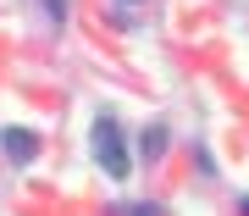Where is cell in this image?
I'll list each match as a JSON object with an SVG mask.
<instances>
[{
  "label": "cell",
  "mask_w": 249,
  "mask_h": 216,
  "mask_svg": "<svg viewBox=\"0 0 249 216\" xmlns=\"http://www.w3.org/2000/svg\"><path fill=\"white\" fill-rule=\"evenodd\" d=\"M61 11H67V0H50V17H55V22H61Z\"/></svg>",
  "instance_id": "5b68a950"
},
{
  "label": "cell",
  "mask_w": 249,
  "mask_h": 216,
  "mask_svg": "<svg viewBox=\"0 0 249 216\" xmlns=\"http://www.w3.org/2000/svg\"><path fill=\"white\" fill-rule=\"evenodd\" d=\"M94 161L111 172V178H127L133 172V155H127V139H122V127H116L111 111H100L94 117Z\"/></svg>",
  "instance_id": "6da1fadb"
},
{
  "label": "cell",
  "mask_w": 249,
  "mask_h": 216,
  "mask_svg": "<svg viewBox=\"0 0 249 216\" xmlns=\"http://www.w3.org/2000/svg\"><path fill=\"white\" fill-rule=\"evenodd\" d=\"M0 150H6L17 166H34V155H39V133H34V127H6V133H0Z\"/></svg>",
  "instance_id": "7a4b0ae2"
},
{
  "label": "cell",
  "mask_w": 249,
  "mask_h": 216,
  "mask_svg": "<svg viewBox=\"0 0 249 216\" xmlns=\"http://www.w3.org/2000/svg\"><path fill=\"white\" fill-rule=\"evenodd\" d=\"M238 211H244V216H249V194H244V199H238Z\"/></svg>",
  "instance_id": "8992f818"
},
{
  "label": "cell",
  "mask_w": 249,
  "mask_h": 216,
  "mask_svg": "<svg viewBox=\"0 0 249 216\" xmlns=\"http://www.w3.org/2000/svg\"><path fill=\"white\" fill-rule=\"evenodd\" d=\"M166 139H172V133H166L160 122L144 127V133H139V155H144V161H160V155H166Z\"/></svg>",
  "instance_id": "3957f363"
},
{
  "label": "cell",
  "mask_w": 249,
  "mask_h": 216,
  "mask_svg": "<svg viewBox=\"0 0 249 216\" xmlns=\"http://www.w3.org/2000/svg\"><path fill=\"white\" fill-rule=\"evenodd\" d=\"M127 216H166V205H155V199H139V205L127 211Z\"/></svg>",
  "instance_id": "277c9868"
}]
</instances>
